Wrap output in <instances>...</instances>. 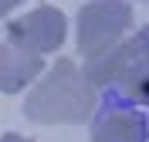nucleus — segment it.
Listing matches in <instances>:
<instances>
[{
    "label": "nucleus",
    "instance_id": "nucleus-5",
    "mask_svg": "<svg viewBox=\"0 0 149 142\" xmlns=\"http://www.w3.org/2000/svg\"><path fill=\"white\" fill-rule=\"evenodd\" d=\"M88 142H146V115L136 108H102Z\"/></svg>",
    "mask_w": 149,
    "mask_h": 142
},
{
    "label": "nucleus",
    "instance_id": "nucleus-9",
    "mask_svg": "<svg viewBox=\"0 0 149 142\" xmlns=\"http://www.w3.org/2000/svg\"><path fill=\"white\" fill-rule=\"evenodd\" d=\"M146 3H149V0H146Z\"/></svg>",
    "mask_w": 149,
    "mask_h": 142
},
{
    "label": "nucleus",
    "instance_id": "nucleus-1",
    "mask_svg": "<svg viewBox=\"0 0 149 142\" xmlns=\"http://www.w3.org/2000/svg\"><path fill=\"white\" fill-rule=\"evenodd\" d=\"M95 88L85 78V68L71 57H58L34 81L24 115L37 125H81L95 115Z\"/></svg>",
    "mask_w": 149,
    "mask_h": 142
},
{
    "label": "nucleus",
    "instance_id": "nucleus-4",
    "mask_svg": "<svg viewBox=\"0 0 149 142\" xmlns=\"http://www.w3.org/2000/svg\"><path fill=\"white\" fill-rule=\"evenodd\" d=\"M65 30H68V20L58 7H34L24 17H14L7 24V37L14 47L44 57L65 44Z\"/></svg>",
    "mask_w": 149,
    "mask_h": 142
},
{
    "label": "nucleus",
    "instance_id": "nucleus-2",
    "mask_svg": "<svg viewBox=\"0 0 149 142\" xmlns=\"http://www.w3.org/2000/svg\"><path fill=\"white\" fill-rule=\"evenodd\" d=\"M85 78L92 88H115L129 102H149V24L122 37L105 54L85 61Z\"/></svg>",
    "mask_w": 149,
    "mask_h": 142
},
{
    "label": "nucleus",
    "instance_id": "nucleus-6",
    "mask_svg": "<svg viewBox=\"0 0 149 142\" xmlns=\"http://www.w3.org/2000/svg\"><path fill=\"white\" fill-rule=\"evenodd\" d=\"M44 75V57L27 54L14 44H0V91L14 95Z\"/></svg>",
    "mask_w": 149,
    "mask_h": 142
},
{
    "label": "nucleus",
    "instance_id": "nucleus-3",
    "mask_svg": "<svg viewBox=\"0 0 149 142\" xmlns=\"http://www.w3.org/2000/svg\"><path fill=\"white\" fill-rule=\"evenodd\" d=\"M132 27L129 0H88L78 10V54L85 61L105 54Z\"/></svg>",
    "mask_w": 149,
    "mask_h": 142
},
{
    "label": "nucleus",
    "instance_id": "nucleus-8",
    "mask_svg": "<svg viewBox=\"0 0 149 142\" xmlns=\"http://www.w3.org/2000/svg\"><path fill=\"white\" fill-rule=\"evenodd\" d=\"M0 142H34V139H27V135H17V132H7V135H0Z\"/></svg>",
    "mask_w": 149,
    "mask_h": 142
},
{
    "label": "nucleus",
    "instance_id": "nucleus-7",
    "mask_svg": "<svg viewBox=\"0 0 149 142\" xmlns=\"http://www.w3.org/2000/svg\"><path fill=\"white\" fill-rule=\"evenodd\" d=\"M20 3H24V0H0V20H3V17H10V14L20 7Z\"/></svg>",
    "mask_w": 149,
    "mask_h": 142
}]
</instances>
